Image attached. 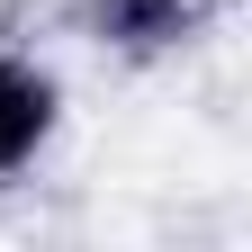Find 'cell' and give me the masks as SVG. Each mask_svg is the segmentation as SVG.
Here are the masks:
<instances>
[{
  "label": "cell",
  "mask_w": 252,
  "mask_h": 252,
  "mask_svg": "<svg viewBox=\"0 0 252 252\" xmlns=\"http://www.w3.org/2000/svg\"><path fill=\"white\" fill-rule=\"evenodd\" d=\"M63 135V72L27 45H0V180H27Z\"/></svg>",
  "instance_id": "obj_2"
},
{
  "label": "cell",
  "mask_w": 252,
  "mask_h": 252,
  "mask_svg": "<svg viewBox=\"0 0 252 252\" xmlns=\"http://www.w3.org/2000/svg\"><path fill=\"white\" fill-rule=\"evenodd\" d=\"M81 36L117 63H171L216 27V0H81Z\"/></svg>",
  "instance_id": "obj_1"
}]
</instances>
